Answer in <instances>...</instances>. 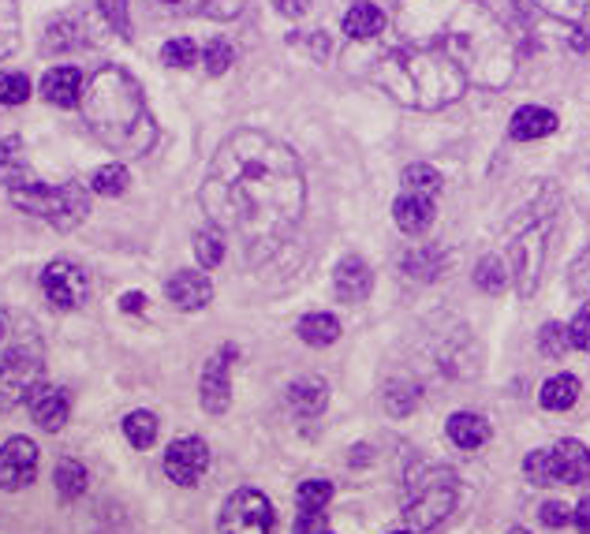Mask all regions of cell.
<instances>
[{"instance_id":"obj_28","label":"cell","mask_w":590,"mask_h":534,"mask_svg":"<svg viewBox=\"0 0 590 534\" xmlns=\"http://www.w3.org/2000/svg\"><path fill=\"white\" fill-rule=\"evenodd\" d=\"M576 400H579V378H576V374H557V378L545 381L542 392H539V404L545 411H568Z\"/></svg>"},{"instance_id":"obj_7","label":"cell","mask_w":590,"mask_h":534,"mask_svg":"<svg viewBox=\"0 0 590 534\" xmlns=\"http://www.w3.org/2000/svg\"><path fill=\"white\" fill-rule=\"evenodd\" d=\"M8 198H12L23 214L41 217V221H49L52 229H60V232L75 229V224L91 214V195H86L79 183H46V180H38L34 187L15 191V195H8Z\"/></svg>"},{"instance_id":"obj_19","label":"cell","mask_w":590,"mask_h":534,"mask_svg":"<svg viewBox=\"0 0 590 534\" xmlns=\"http://www.w3.org/2000/svg\"><path fill=\"white\" fill-rule=\"evenodd\" d=\"M333 288H337V300L363 303L370 295V288H374V274H370V266L359 255H348L337 266V274H333Z\"/></svg>"},{"instance_id":"obj_51","label":"cell","mask_w":590,"mask_h":534,"mask_svg":"<svg viewBox=\"0 0 590 534\" xmlns=\"http://www.w3.org/2000/svg\"><path fill=\"white\" fill-rule=\"evenodd\" d=\"M396 534H416V531H396Z\"/></svg>"},{"instance_id":"obj_12","label":"cell","mask_w":590,"mask_h":534,"mask_svg":"<svg viewBox=\"0 0 590 534\" xmlns=\"http://www.w3.org/2000/svg\"><path fill=\"white\" fill-rule=\"evenodd\" d=\"M38 445L31 437H8L0 445V489H26L38 478Z\"/></svg>"},{"instance_id":"obj_15","label":"cell","mask_w":590,"mask_h":534,"mask_svg":"<svg viewBox=\"0 0 590 534\" xmlns=\"http://www.w3.org/2000/svg\"><path fill=\"white\" fill-rule=\"evenodd\" d=\"M26 408H31L34 423H38L41 430L57 434L60 426L68 423V415H72V397H68V389H52V385L41 381L38 389L26 397Z\"/></svg>"},{"instance_id":"obj_45","label":"cell","mask_w":590,"mask_h":534,"mask_svg":"<svg viewBox=\"0 0 590 534\" xmlns=\"http://www.w3.org/2000/svg\"><path fill=\"white\" fill-rule=\"evenodd\" d=\"M568 332H571V348H576V352H590V303L571 318Z\"/></svg>"},{"instance_id":"obj_34","label":"cell","mask_w":590,"mask_h":534,"mask_svg":"<svg viewBox=\"0 0 590 534\" xmlns=\"http://www.w3.org/2000/svg\"><path fill=\"white\" fill-rule=\"evenodd\" d=\"M20 49V4L0 0V60Z\"/></svg>"},{"instance_id":"obj_47","label":"cell","mask_w":590,"mask_h":534,"mask_svg":"<svg viewBox=\"0 0 590 534\" xmlns=\"http://www.w3.org/2000/svg\"><path fill=\"white\" fill-rule=\"evenodd\" d=\"M296 534H325V512H306V509H299Z\"/></svg>"},{"instance_id":"obj_42","label":"cell","mask_w":590,"mask_h":534,"mask_svg":"<svg viewBox=\"0 0 590 534\" xmlns=\"http://www.w3.org/2000/svg\"><path fill=\"white\" fill-rule=\"evenodd\" d=\"M161 60L169 68H191L198 60V46L191 38H172V41H165Z\"/></svg>"},{"instance_id":"obj_8","label":"cell","mask_w":590,"mask_h":534,"mask_svg":"<svg viewBox=\"0 0 590 534\" xmlns=\"http://www.w3.org/2000/svg\"><path fill=\"white\" fill-rule=\"evenodd\" d=\"M523 475L534 486H579L590 478V449L576 437L553 445V449H534L523 460Z\"/></svg>"},{"instance_id":"obj_25","label":"cell","mask_w":590,"mask_h":534,"mask_svg":"<svg viewBox=\"0 0 590 534\" xmlns=\"http://www.w3.org/2000/svg\"><path fill=\"white\" fill-rule=\"evenodd\" d=\"M382 31H385V12L377 4L359 0V4L348 8V15H345V34H348V38L370 41V38H377Z\"/></svg>"},{"instance_id":"obj_16","label":"cell","mask_w":590,"mask_h":534,"mask_svg":"<svg viewBox=\"0 0 590 534\" xmlns=\"http://www.w3.org/2000/svg\"><path fill=\"white\" fill-rule=\"evenodd\" d=\"M165 295H169V303L176 306V311H202V306H209V300H214V284H209L206 274L180 269V274L169 277Z\"/></svg>"},{"instance_id":"obj_22","label":"cell","mask_w":590,"mask_h":534,"mask_svg":"<svg viewBox=\"0 0 590 534\" xmlns=\"http://www.w3.org/2000/svg\"><path fill=\"white\" fill-rule=\"evenodd\" d=\"M329 404V389L322 378H299L288 385V408L296 418H318Z\"/></svg>"},{"instance_id":"obj_23","label":"cell","mask_w":590,"mask_h":534,"mask_svg":"<svg viewBox=\"0 0 590 534\" xmlns=\"http://www.w3.org/2000/svg\"><path fill=\"white\" fill-rule=\"evenodd\" d=\"M557 131V117H553L550 109H542V105H523V109H516L513 124H508V135L516 138V143H534V138H545Z\"/></svg>"},{"instance_id":"obj_17","label":"cell","mask_w":590,"mask_h":534,"mask_svg":"<svg viewBox=\"0 0 590 534\" xmlns=\"http://www.w3.org/2000/svg\"><path fill=\"white\" fill-rule=\"evenodd\" d=\"M434 214H437V198L419 195V191H404L393 206L396 229H400L404 235H422L430 224H434Z\"/></svg>"},{"instance_id":"obj_2","label":"cell","mask_w":590,"mask_h":534,"mask_svg":"<svg viewBox=\"0 0 590 534\" xmlns=\"http://www.w3.org/2000/svg\"><path fill=\"white\" fill-rule=\"evenodd\" d=\"M396 31L408 46L453 57L471 83L486 90H501L516 72L513 34L482 0H400Z\"/></svg>"},{"instance_id":"obj_11","label":"cell","mask_w":590,"mask_h":534,"mask_svg":"<svg viewBox=\"0 0 590 534\" xmlns=\"http://www.w3.org/2000/svg\"><path fill=\"white\" fill-rule=\"evenodd\" d=\"M41 292H46V300L57 311H79L86 303V295H91V280H86V269L79 262L57 258L41 274Z\"/></svg>"},{"instance_id":"obj_32","label":"cell","mask_w":590,"mask_h":534,"mask_svg":"<svg viewBox=\"0 0 590 534\" xmlns=\"http://www.w3.org/2000/svg\"><path fill=\"white\" fill-rule=\"evenodd\" d=\"M474 284H479V292H486V295H501L508 284V266L497 255H486L479 262V269H474Z\"/></svg>"},{"instance_id":"obj_39","label":"cell","mask_w":590,"mask_h":534,"mask_svg":"<svg viewBox=\"0 0 590 534\" xmlns=\"http://www.w3.org/2000/svg\"><path fill=\"white\" fill-rule=\"evenodd\" d=\"M382 397H385V408H389L393 415H408V411H416V404H419V385L393 381Z\"/></svg>"},{"instance_id":"obj_48","label":"cell","mask_w":590,"mask_h":534,"mask_svg":"<svg viewBox=\"0 0 590 534\" xmlns=\"http://www.w3.org/2000/svg\"><path fill=\"white\" fill-rule=\"evenodd\" d=\"M273 8H277L280 15H288V20H299V15L311 12V0H273Z\"/></svg>"},{"instance_id":"obj_4","label":"cell","mask_w":590,"mask_h":534,"mask_svg":"<svg viewBox=\"0 0 590 534\" xmlns=\"http://www.w3.org/2000/svg\"><path fill=\"white\" fill-rule=\"evenodd\" d=\"M374 83L400 105L419 112H437L468 94L471 78L453 57L430 46H396L374 60Z\"/></svg>"},{"instance_id":"obj_1","label":"cell","mask_w":590,"mask_h":534,"mask_svg":"<svg viewBox=\"0 0 590 534\" xmlns=\"http://www.w3.org/2000/svg\"><path fill=\"white\" fill-rule=\"evenodd\" d=\"M209 224L236 235L246 262H266L292 235L306 206L299 157L262 131H236L217 150L202 183Z\"/></svg>"},{"instance_id":"obj_27","label":"cell","mask_w":590,"mask_h":534,"mask_svg":"<svg viewBox=\"0 0 590 534\" xmlns=\"http://www.w3.org/2000/svg\"><path fill=\"white\" fill-rule=\"evenodd\" d=\"M404 274L416 277V280H437L445 269V255L442 247H430V243H419V247H411L408 255H404Z\"/></svg>"},{"instance_id":"obj_33","label":"cell","mask_w":590,"mask_h":534,"mask_svg":"<svg viewBox=\"0 0 590 534\" xmlns=\"http://www.w3.org/2000/svg\"><path fill=\"white\" fill-rule=\"evenodd\" d=\"M195 255L202 262V269H217L225 262V232L217 224H209V229H202L195 235Z\"/></svg>"},{"instance_id":"obj_38","label":"cell","mask_w":590,"mask_h":534,"mask_svg":"<svg viewBox=\"0 0 590 534\" xmlns=\"http://www.w3.org/2000/svg\"><path fill=\"white\" fill-rule=\"evenodd\" d=\"M539 348H542L545 359H565V352L571 348L568 326H561V321H545L542 332H539Z\"/></svg>"},{"instance_id":"obj_44","label":"cell","mask_w":590,"mask_h":534,"mask_svg":"<svg viewBox=\"0 0 590 534\" xmlns=\"http://www.w3.org/2000/svg\"><path fill=\"white\" fill-rule=\"evenodd\" d=\"M568 284H571V292H576V295H590V247H583V255L571 262Z\"/></svg>"},{"instance_id":"obj_3","label":"cell","mask_w":590,"mask_h":534,"mask_svg":"<svg viewBox=\"0 0 590 534\" xmlns=\"http://www.w3.org/2000/svg\"><path fill=\"white\" fill-rule=\"evenodd\" d=\"M83 117L94 135L120 157H143L154 150L157 124L149 117L139 78L120 64H105L83 86Z\"/></svg>"},{"instance_id":"obj_26","label":"cell","mask_w":590,"mask_h":534,"mask_svg":"<svg viewBox=\"0 0 590 534\" xmlns=\"http://www.w3.org/2000/svg\"><path fill=\"white\" fill-rule=\"evenodd\" d=\"M296 332H299V340H303V344L329 348V344H337V337H340V321L333 318V314L314 311V314H306V318H299Z\"/></svg>"},{"instance_id":"obj_30","label":"cell","mask_w":590,"mask_h":534,"mask_svg":"<svg viewBox=\"0 0 590 534\" xmlns=\"http://www.w3.org/2000/svg\"><path fill=\"white\" fill-rule=\"evenodd\" d=\"M52 483H57V494L64 497V501H75L86 489V468L79 460H60L57 471H52Z\"/></svg>"},{"instance_id":"obj_29","label":"cell","mask_w":590,"mask_h":534,"mask_svg":"<svg viewBox=\"0 0 590 534\" xmlns=\"http://www.w3.org/2000/svg\"><path fill=\"white\" fill-rule=\"evenodd\" d=\"M539 12L553 15V20L568 23V26H590V0H531Z\"/></svg>"},{"instance_id":"obj_37","label":"cell","mask_w":590,"mask_h":534,"mask_svg":"<svg viewBox=\"0 0 590 534\" xmlns=\"http://www.w3.org/2000/svg\"><path fill=\"white\" fill-rule=\"evenodd\" d=\"M296 501L299 509L306 512H325V505L333 501V483H325V478H306V483L296 489Z\"/></svg>"},{"instance_id":"obj_43","label":"cell","mask_w":590,"mask_h":534,"mask_svg":"<svg viewBox=\"0 0 590 534\" xmlns=\"http://www.w3.org/2000/svg\"><path fill=\"white\" fill-rule=\"evenodd\" d=\"M232 60H236V52L225 38H214L206 46V52H202V64H206L209 75H225L228 68H232Z\"/></svg>"},{"instance_id":"obj_13","label":"cell","mask_w":590,"mask_h":534,"mask_svg":"<svg viewBox=\"0 0 590 534\" xmlns=\"http://www.w3.org/2000/svg\"><path fill=\"white\" fill-rule=\"evenodd\" d=\"M232 359H236V348H221V352L209 355L206 366H202L198 400H202V411H209V415H225L228 404H232V381H228Z\"/></svg>"},{"instance_id":"obj_49","label":"cell","mask_w":590,"mask_h":534,"mask_svg":"<svg viewBox=\"0 0 590 534\" xmlns=\"http://www.w3.org/2000/svg\"><path fill=\"white\" fill-rule=\"evenodd\" d=\"M571 523L579 527V534H590V497L576 505V512H571Z\"/></svg>"},{"instance_id":"obj_31","label":"cell","mask_w":590,"mask_h":534,"mask_svg":"<svg viewBox=\"0 0 590 534\" xmlns=\"http://www.w3.org/2000/svg\"><path fill=\"white\" fill-rule=\"evenodd\" d=\"M123 437H128L135 449H149V445L157 441V415H149V411H131V415L123 418Z\"/></svg>"},{"instance_id":"obj_24","label":"cell","mask_w":590,"mask_h":534,"mask_svg":"<svg viewBox=\"0 0 590 534\" xmlns=\"http://www.w3.org/2000/svg\"><path fill=\"white\" fill-rule=\"evenodd\" d=\"M445 430H448V441L463 452H474L490 441V423L482 415H474V411H456V415L448 418Z\"/></svg>"},{"instance_id":"obj_40","label":"cell","mask_w":590,"mask_h":534,"mask_svg":"<svg viewBox=\"0 0 590 534\" xmlns=\"http://www.w3.org/2000/svg\"><path fill=\"white\" fill-rule=\"evenodd\" d=\"M98 12H101V20L112 26V34H117V38H131L128 0H98Z\"/></svg>"},{"instance_id":"obj_41","label":"cell","mask_w":590,"mask_h":534,"mask_svg":"<svg viewBox=\"0 0 590 534\" xmlns=\"http://www.w3.org/2000/svg\"><path fill=\"white\" fill-rule=\"evenodd\" d=\"M31 90L34 86L23 72H0V105H23Z\"/></svg>"},{"instance_id":"obj_36","label":"cell","mask_w":590,"mask_h":534,"mask_svg":"<svg viewBox=\"0 0 590 534\" xmlns=\"http://www.w3.org/2000/svg\"><path fill=\"white\" fill-rule=\"evenodd\" d=\"M128 169H123L120 161H112V165H101L98 172L91 177V187L98 191V195H105V198H117V195H123L128 191Z\"/></svg>"},{"instance_id":"obj_18","label":"cell","mask_w":590,"mask_h":534,"mask_svg":"<svg viewBox=\"0 0 590 534\" xmlns=\"http://www.w3.org/2000/svg\"><path fill=\"white\" fill-rule=\"evenodd\" d=\"M0 183H4L8 195H15V191H26V187H34V183H38L31 161H26L23 143L15 135L0 138Z\"/></svg>"},{"instance_id":"obj_52","label":"cell","mask_w":590,"mask_h":534,"mask_svg":"<svg viewBox=\"0 0 590 534\" xmlns=\"http://www.w3.org/2000/svg\"><path fill=\"white\" fill-rule=\"evenodd\" d=\"M513 534H527V531H513Z\"/></svg>"},{"instance_id":"obj_21","label":"cell","mask_w":590,"mask_h":534,"mask_svg":"<svg viewBox=\"0 0 590 534\" xmlns=\"http://www.w3.org/2000/svg\"><path fill=\"white\" fill-rule=\"evenodd\" d=\"M83 72L79 68H52V72H46V78H41V94H46V101L60 105V109H72V105H79V98H83Z\"/></svg>"},{"instance_id":"obj_35","label":"cell","mask_w":590,"mask_h":534,"mask_svg":"<svg viewBox=\"0 0 590 534\" xmlns=\"http://www.w3.org/2000/svg\"><path fill=\"white\" fill-rule=\"evenodd\" d=\"M404 191H419V195H442V177H437V169L434 165H408L404 169Z\"/></svg>"},{"instance_id":"obj_10","label":"cell","mask_w":590,"mask_h":534,"mask_svg":"<svg viewBox=\"0 0 590 534\" xmlns=\"http://www.w3.org/2000/svg\"><path fill=\"white\" fill-rule=\"evenodd\" d=\"M513 262H516V292L519 300L534 295L542 280V262H545V217H531L527 229H519L513 243Z\"/></svg>"},{"instance_id":"obj_14","label":"cell","mask_w":590,"mask_h":534,"mask_svg":"<svg viewBox=\"0 0 590 534\" xmlns=\"http://www.w3.org/2000/svg\"><path fill=\"white\" fill-rule=\"evenodd\" d=\"M209 468V449L202 437H180V441L169 445L165 452V475L172 478L176 486H195Z\"/></svg>"},{"instance_id":"obj_6","label":"cell","mask_w":590,"mask_h":534,"mask_svg":"<svg viewBox=\"0 0 590 534\" xmlns=\"http://www.w3.org/2000/svg\"><path fill=\"white\" fill-rule=\"evenodd\" d=\"M460 497V478L453 468L426 460H411L404 475V523L408 531H434L453 515Z\"/></svg>"},{"instance_id":"obj_5","label":"cell","mask_w":590,"mask_h":534,"mask_svg":"<svg viewBox=\"0 0 590 534\" xmlns=\"http://www.w3.org/2000/svg\"><path fill=\"white\" fill-rule=\"evenodd\" d=\"M46 381V344L26 314L0 311V411L26 404Z\"/></svg>"},{"instance_id":"obj_50","label":"cell","mask_w":590,"mask_h":534,"mask_svg":"<svg viewBox=\"0 0 590 534\" xmlns=\"http://www.w3.org/2000/svg\"><path fill=\"white\" fill-rule=\"evenodd\" d=\"M146 306V295L143 292H128V295H120V311H131V314H139Z\"/></svg>"},{"instance_id":"obj_9","label":"cell","mask_w":590,"mask_h":534,"mask_svg":"<svg viewBox=\"0 0 590 534\" xmlns=\"http://www.w3.org/2000/svg\"><path fill=\"white\" fill-rule=\"evenodd\" d=\"M221 534H277V512L258 489H236L221 509Z\"/></svg>"},{"instance_id":"obj_20","label":"cell","mask_w":590,"mask_h":534,"mask_svg":"<svg viewBox=\"0 0 590 534\" xmlns=\"http://www.w3.org/2000/svg\"><path fill=\"white\" fill-rule=\"evenodd\" d=\"M154 4H161L172 15H198V20L228 23L243 12L246 0H154Z\"/></svg>"},{"instance_id":"obj_53","label":"cell","mask_w":590,"mask_h":534,"mask_svg":"<svg viewBox=\"0 0 590 534\" xmlns=\"http://www.w3.org/2000/svg\"><path fill=\"white\" fill-rule=\"evenodd\" d=\"M325 534H329V531H325Z\"/></svg>"},{"instance_id":"obj_46","label":"cell","mask_w":590,"mask_h":534,"mask_svg":"<svg viewBox=\"0 0 590 534\" xmlns=\"http://www.w3.org/2000/svg\"><path fill=\"white\" fill-rule=\"evenodd\" d=\"M542 523H545V527H553V531L568 527V523H571V509H568L565 501H545L542 505Z\"/></svg>"}]
</instances>
